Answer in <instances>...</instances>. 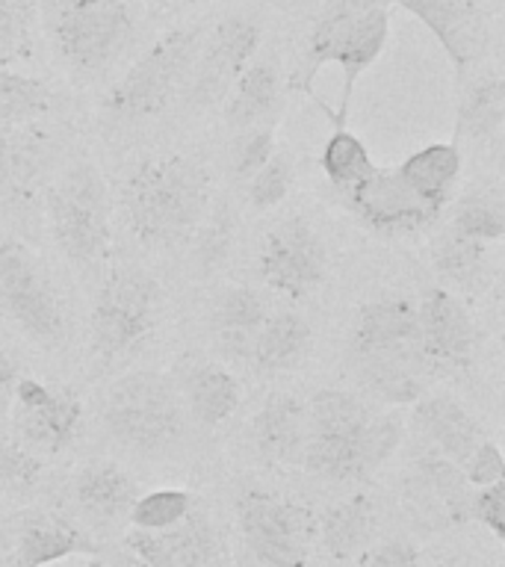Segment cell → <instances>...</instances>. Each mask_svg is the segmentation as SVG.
<instances>
[{
	"label": "cell",
	"mask_w": 505,
	"mask_h": 567,
	"mask_svg": "<svg viewBox=\"0 0 505 567\" xmlns=\"http://www.w3.org/2000/svg\"><path fill=\"white\" fill-rule=\"evenodd\" d=\"M441 44L452 69L467 78L491 51V24L478 0H393Z\"/></svg>",
	"instance_id": "obj_15"
},
{
	"label": "cell",
	"mask_w": 505,
	"mask_h": 567,
	"mask_svg": "<svg viewBox=\"0 0 505 567\" xmlns=\"http://www.w3.org/2000/svg\"><path fill=\"white\" fill-rule=\"evenodd\" d=\"M234 234H237V216L230 210L228 202H213L202 225L195 228V255L198 264L213 269L228 257L230 246H234Z\"/></svg>",
	"instance_id": "obj_40"
},
{
	"label": "cell",
	"mask_w": 505,
	"mask_h": 567,
	"mask_svg": "<svg viewBox=\"0 0 505 567\" xmlns=\"http://www.w3.org/2000/svg\"><path fill=\"white\" fill-rule=\"evenodd\" d=\"M210 204V172L184 154L145 159L122 186L124 221L148 248H172L193 239Z\"/></svg>",
	"instance_id": "obj_2"
},
{
	"label": "cell",
	"mask_w": 505,
	"mask_h": 567,
	"mask_svg": "<svg viewBox=\"0 0 505 567\" xmlns=\"http://www.w3.org/2000/svg\"><path fill=\"white\" fill-rule=\"evenodd\" d=\"M204 27H172L133 60L104 97V110L118 122H148L181 101L193 71Z\"/></svg>",
	"instance_id": "obj_4"
},
{
	"label": "cell",
	"mask_w": 505,
	"mask_h": 567,
	"mask_svg": "<svg viewBox=\"0 0 505 567\" xmlns=\"http://www.w3.org/2000/svg\"><path fill=\"white\" fill-rule=\"evenodd\" d=\"M402 420L396 414H375L358 432L343 437H308L301 470L322 482H361L372 476L402 443Z\"/></svg>",
	"instance_id": "obj_14"
},
{
	"label": "cell",
	"mask_w": 505,
	"mask_h": 567,
	"mask_svg": "<svg viewBox=\"0 0 505 567\" xmlns=\"http://www.w3.org/2000/svg\"><path fill=\"white\" fill-rule=\"evenodd\" d=\"M53 243L78 266H97L110 255V189L95 163L74 159L44 193Z\"/></svg>",
	"instance_id": "obj_5"
},
{
	"label": "cell",
	"mask_w": 505,
	"mask_h": 567,
	"mask_svg": "<svg viewBox=\"0 0 505 567\" xmlns=\"http://www.w3.org/2000/svg\"><path fill=\"white\" fill-rule=\"evenodd\" d=\"M408 503L429 523H467L473 485L458 464L441 452L425 450L414 458V473L408 478Z\"/></svg>",
	"instance_id": "obj_19"
},
{
	"label": "cell",
	"mask_w": 505,
	"mask_h": 567,
	"mask_svg": "<svg viewBox=\"0 0 505 567\" xmlns=\"http://www.w3.org/2000/svg\"><path fill=\"white\" fill-rule=\"evenodd\" d=\"M470 520H478L496 540H505V482L473 491Z\"/></svg>",
	"instance_id": "obj_43"
},
{
	"label": "cell",
	"mask_w": 505,
	"mask_h": 567,
	"mask_svg": "<svg viewBox=\"0 0 505 567\" xmlns=\"http://www.w3.org/2000/svg\"><path fill=\"white\" fill-rule=\"evenodd\" d=\"M450 228L461 230L485 246H496L505 239V204L496 189H473L452 204Z\"/></svg>",
	"instance_id": "obj_36"
},
{
	"label": "cell",
	"mask_w": 505,
	"mask_h": 567,
	"mask_svg": "<svg viewBox=\"0 0 505 567\" xmlns=\"http://www.w3.org/2000/svg\"><path fill=\"white\" fill-rule=\"evenodd\" d=\"M237 520L246 544L266 567H308L317 544V514L310 508L266 491H243Z\"/></svg>",
	"instance_id": "obj_10"
},
{
	"label": "cell",
	"mask_w": 505,
	"mask_h": 567,
	"mask_svg": "<svg viewBox=\"0 0 505 567\" xmlns=\"http://www.w3.org/2000/svg\"><path fill=\"white\" fill-rule=\"evenodd\" d=\"M269 317V301L248 284H234L221 290L210 310V337L216 352L234 367H248L257 334Z\"/></svg>",
	"instance_id": "obj_21"
},
{
	"label": "cell",
	"mask_w": 505,
	"mask_h": 567,
	"mask_svg": "<svg viewBox=\"0 0 505 567\" xmlns=\"http://www.w3.org/2000/svg\"><path fill=\"white\" fill-rule=\"evenodd\" d=\"M328 251L319 230L301 216L278 221L257 251V278L266 290L290 301H305L322 287Z\"/></svg>",
	"instance_id": "obj_11"
},
{
	"label": "cell",
	"mask_w": 505,
	"mask_h": 567,
	"mask_svg": "<svg viewBox=\"0 0 505 567\" xmlns=\"http://www.w3.org/2000/svg\"><path fill=\"white\" fill-rule=\"evenodd\" d=\"M284 89H287V80H284L278 53L260 48L237 83L230 86L228 97L221 101V115L234 131H243L251 124H275V115L281 113Z\"/></svg>",
	"instance_id": "obj_22"
},
{
	"label": "cell",
	"mask_w": 505,
	"mask_h": 567,
	"mask_svg": "<svg viewBox=\"0 0 505 567\" xmlns=\"http://www.w3.org/2000/svg\"><path fill=\"white\" fill-rule=\"evenodd\" d=\"M305 411H308V437H343L358 432L379 414L367 399L337 388L317 390L305 402Z\"/></svg>",
	"instance_id": "obj_33"
},
{
	"label": "cell",
	"mask_w": 505,
	"mask_h": 567,
	"mask_svg": "<svg viewBox=\"0 0 505 567\" xmlns=\"http://www.w3.org/2000/svg\"><path fill=\"white\" fill-rule=\"evenodd\" d=\"M343 202L363 228L381 237H411L441 219V210L420 202L393 168L375 166L370 177L343 195Z\"/></svg>",
	"instance_id": "obj_16"
},
{
	"label": "cell",
	"mask_w": 505,
	"mask_h": 567,
	"mask_svg": "<svg viewBox=\"0 0 505 567\" xmlns=\"http://www.w3.org/2000/svg\"><path fill=\"white\" fill-rule=\"evenodd\" d=\"M7 420L12 437L33 455H60L83 429V402L74 390L48 384L39 375H21Z\"/></svg>",
	"instance_id": "obj_12"
},
{
	"label": "cell",
	"mask_w": 505,
	"mask_h": 567,
	"mask_svg": "<svg viewBox=\"0 0 505 567\" xmlns=\"http://www.w3.org/2000/svg\"><path fill=\"white\" fill-rule=\"evenodd\" d=\"M429 567H467V565H461V561H437V565H429Z\"/></svg>",
	"instance_id": "obj_49"
},
{
	"label": "cell",
	"mask_w": 505,
	"mask_h": 567,
	"mask_svg": "<svg viewBox=\"0 0 505 567\" xmlns=\"http://www.w3.org/2000/svg\"><path fill=\"white\" fill-rule=\"evenodd\" d=\"M505 124V80L499 71H476L464 83L455 118V142L496 145Z\"/></svg>",
	"instance_id": "obj_29"
},
{
	"label": "cell",
	"mask_w": 505,
	"mask_h": 567,
	"mask_svg": "<svg viewBox=\"0 0 505 567\" xmlns=\"http://www.w3.org/2000/svg\"><path fill=\"white\" fill-rule=\"evenodd\" d=\"M101 420L122 446L154 455L181 441L184 402L166 375L148 370L127 372L106 388Z\"/></svg>",
	"instance_id": "obj_6"
},
{
	"label": "cell",
	"mask_w": 505,
	"mask_h": 567,
	"mask_svg": "<svg viewBox=\"0 0 505 567\" xmlns=\"http://www.w3.org/2000/svg\"><path fill=\"white\" fill-rule=\"evenodd\" d=\"M9 547H12V538H9V520L0 517V567H9Z\"/></svg>",
	"instance_id": "obj_47"
},
{
	"label": "cell",
	"mask_w": 505,
	"mask_h": 567,
	"mask_svg": "<svg viewBox=\"0 0 505 567\" xmlns=\"http://www.w3.org/2000/svg\"><path fill=\"white\" fill-rule=\"evenodd\" d=\"M39 21L35 0H0V65L30 60Z\"/></svg>",
	"instance_id": "obj_37"
},
{
	"label": "cell",
	"mask_w": 505,
	"mask_h": 567,
	"mask_svg": "<svg viewBox=\"0 0 505 567\" xmlns=\"http://www.w3.org/2000/svg\"><path fill=\"white\" fill-rule=\"evenodd\" d=\"M255 446L275 467H301L305 446H308V411L305 402L290 393H275L257 411Z\"/></svg>",
	"instance_id": "obj_27"
},
{
	"label": "cell",
	"mask_w": 505,
	"mask_h": 567,
	"mask_svg": "<svg viewBox=\"0 0 505 567\" xmlns=\"http://www.w3.org/2000/svg\"><path fill=\"white\" fill-rule=\"evenodd\" d=\"M181 402L204 429L228 423L243 405V381L216 361H186L177 379Z\"/></svg>",
	"instance_id": "obj_25"
},
{
	"label": "cell",
	"mask_w": 505,
	"mask_h": 567,
	"mask_svg": "<svg viewBox=\"0 0 505 567\" xmlns=\"http://www.w3.org/2000/svg\"><path fill=\"white\" fill-rule=\"evenodd\" d=\"M310 340H313V331L299 310H269L257 334L248 370L257 375H281V372L296 370L308 354Z\"/></svg>",
	"instance_id": "obj_31"
},
{
	"label": "cell",
	"mask_w": 505,
	"mask_h": 567,
	"mask_svg": "<svg viewBox=\"0 0 505 567\" xmlns=\"http://www.w3.org/2000/svg\"><path fill=\"white\" fill-rule=\"evenodd\" d=\"M18 379H21L18 363L12 361L7 352H0V425L7 423L9 408H12V396H16Z\"/></svg>",
	"instance_id": "obj_46"
},
{
	"label": "cell",
	"mask_w": 505,
	"mask_h": 567,
	"mask_svg": "<svg viewBox=\"0 0 505 567\" xmlns=\"http://www.w3.org/2000/svg\"><path fill=\"white\" fill-rule=\"evenodd\" d=\"M361 567H423V561H420V553L408 540H388V544L372 547L363 556Z\"/></svg>",
	"instance_id": "obj_45"
},
{
	"label": "cell",
	"mask_w": 505,
	"mask_h": 567,
	"mask_svg": "<svg viewBox=\"0 0 505 567\" xmlns=\"http://www.w3.org/2000/svg\"><path fill=\"white\" fill-rule=\"evenodd\" d=\"M0 308L44 349L65 340V310L42 260L21 239H0Z\"/></svg>",
	"instance_id": "obj_9"
},
{
	"label": "cell",
	"mask_w": 505,
	"mask_h": 567,
	"mask_svg": "<svg viewBox=\"0 0 505 567\" xmlns=\"http://www.w3.org/2000/svg\"><path fill=\"white\" fill-rule=\"evenodd\" d=\"M461 473L467 478L473 487H485V485H496V482H503L505 478V458L503 450L496 446L494 441H482L473 450L464 464H461Z\"/></svg>",
	"instance_id": "obj_44"
},
{
	"label": "cell",
	"mask_w": 505,
	"mask_h": 567,
	"mask_svg": "<svg viewBox=\"0 0 505 567\" xmlns=\"http://www.w3.org/2000/svg\"><path fill=\"white\" fill-rule=\"evenodd\" d=\"M432 269L441 278V287L452 290L455 296L482 292L491 281L487 246L443 225L432 239Z\"/></svg>",
	"instance_id": "obj_30"
},
{
	"label": "cell",
	"mask_w": 505,
	"mask_h": 567,
	"mask_svg": "<svg viewBox=\"0 0 505 567\" xmlns=\"http://www.w3.org/2000/svg\"><path fill=\"white\" fill-rule=\"evenodd\" d=\"M275 124H251L237 131L230 142V175L237 184H246L257 168L275 154Z\"/></svg>",
	"instance_id": "obj_42"
},
{
	"label": "cell",
	"mask_w": 505,
	"mask_h": 567,
	"mask_svg": "<svg viewBox=\"0 0 505 567\" xmlns=\"http://www.w3.org/2000/svg\"><path fill=\"white\" fill-rule=\"evenodd\" d=\"M349 354L352 363L379 361V358L423 361L420 331H416V301L393 292L361 305L349 331Z\"/></svg>",
	"instance_id": "obj_17"
},
{
	"label": "cell",
	"mask_w": 505,
	"mask_h": 567,
	"mask_svg": "<svg viewBox=\"0 0 505 567\" xmlns=\"http://www.w3.org/2000/svg\"><path fill=\"white\" fill-rule=\"evenodd\" d=\"M115 567H148V565H142V561H140V558H122V561H118V565H115Z\"/></svg>",
	"instance_id": "obj_48"
},
{
	"label": "cell",
	"mask_w": 505,
	"mask_h": 567,
	"mask_svg": "<svg viewBox=\"0 0 505 567\" xmlns=\"http://www.w3.org/2000/svg\"><path fill=\"white\" fill-rule=\"evenodd\" d=\"M390 39V3L388 0H328L310 27L296 69L287 78V89L313 97L317 74L326 65L340 69V104L328 110L334 127H346L354 86L363 71L375 65Z\"/></svg>",
	"instance_id": "obj_1"
},
{
	"label": "cell",
	"mask_w": 505,
	"mask_h": 567,
	"mask_svg": "<svg viewBox=\"0 0 505 567\" xmlns=\"http://www.w3.org/2000/svg\"><path fill=\"white\" fill-rule=\"evenodd\" d=\"M71 496L78 512L95 526H115L127 520L140 485L136 478L113 461H89L74 473L71 482Z\"/></svg>",
	"instance_id": "obj_23"
},
{
	"label": "cell",
	"mask_w": 505,
	"mask_h": 567,
	"mask_svg": "<svg viewBox=\"0 0 505 567\" xmlns=\"http://www.w3.org/2000/svg\"><path fill=\"white\" fill-rule=\"evenodd\" d=\"M189 514H193V494L181 487H159L136 496L127 520L133 523V529H168Z\"/></svg>",
	"instance_id": "obj_39"
},
{
	"label": "cell",
	"mask_w": 505,
	"mask_h": 567,
	"mask_svg": "<svg viewBox=\"0 0 505 567\" xmlns=\"http://www.w3.org/2000/svg\"><path fill=\"white\" fill-rule=\"evenodd\" d=\"M292 184H296V168H292V157L287 151H278L269 159H266L264 166L257 168L255 175L248 177L246 184V198L248 207L257 213L275 210L278 204L290 195Z\"/></svg>",
	"instance_id": "obj_38"
},
{
	"label": "cell",
	"mask_w": 505,
	"mask_h": 567,
	"mask_svg": "<svg viewBox=\"0 0 505 567\" xmlns=\"http://www.w3.org/2000/svg\"><path fill=\"white\" fill-rule=\"evenodd\" d=\"M375 520H379V512H375L372 496H349L343 503L328 505L326 512L319 514L317 538L328 556L346 561L367 547V540L375 532Z\"/></svg>",
	"instance_id": "obj_32"
},
{
	"label": "cell",
	"mask_w": 505,
	"mask_h": 567,
	"mask_svg": "<svg viewBox=\"0 0 505 567\" xmlns=\"http://www.w3.org/2000/svg\"><path fill=\"white\" fill-rule=\"evenodd\" d=\"M416 301L420 354L432 379H464L476 363V326L464 299L446 287H429Z\"/></svg>",
	"instance_id": "obj_13"
},
{
	"label": "cell",
	"mask_w": 505,
	"mask_h": 567,
	"mask_svg": "<svg viewBox=\"0 0 505 567\" xmlns=\"http://www.w3.org/2000/svg\"><path fill=\"white\" fill-rule=\"evenodd\" d=\"M35 7L53 56L80 80L104 78L136 42L127 0H35Z\"/></svg>",
	"instance_id": "obj_3"
},
{
	"label": "cell",
	"mask_w": 505,
	"mask_h": 567,
	"mask_svg": "<svg viewBox=\"0 0 505 567\" xmlns=\"http://www.w3.org/2000/svg\"><path fill=\"white\" fill-rule=\"evenodd\" d=\"M51 157L53 142L39 122L0 124V198H27L51 166Z\"/></svg>",
	"instance_id": "obj_24"
},
{
	"label": "cell",
	"mask_w": 505,
	"mask_h": 567,
	"mask_svg": "<svg viewBox=\"0 0 505 567\" xmlns=\"http://www.w3.org/2000/svg\"><path fill=\"white\" fill-rule=\"evenodd\" d=\"M461 166H464V154L458 142H429L414 154H408L393 172L420 202L432 204L434 210L443 213L455 198Z\"/></svg>",
	"instance_id": "obj_28"
},
{
	"label": "cell",
	"mask_w": 505,
	"mask_h": 567,
	"mask_svg": "<svg viewBox=\"0 0 505 567\" xmlns=\"http://www.w3.org/2000/svg\"><path fill=\"white\" fill-rule=\"evenodd\" d=\"M9 567H48L80 553H95V544L78 523L53 512H24L9 520Z\"/></svg>",
	"instance_id": "obj_18"
},
{
	"label": "cell",
	"mask_w": 505,
	"mask_h": 567,
	"mask_svg": "<svg viewBox=\"0 0 505 567\" xmlns=\"http://www.w3.org/2000/svg\"><path fill=\"white\" fill-rule=\"evenodd\" d=\"M56 92L48 80L0 65V124H33L51 113Z\"/></svg>",
	"instance_id": "obj_34"
},
{
	"label": "cell",
	"mask_w": 505,
	"mask_h": 567,
	"mask_svg": "<svg viewBox=\"0 0 505 567\" xmlns=\"http://www.w3.org/2000/svg\"><path fill=\"white\" fill-rule=\"evenodd\" d=\"M411 420H414L416 432L429 441V446L458 467L473 455L478 443L485 441V432L476 423V416L450 396L423 393L414 402Z\"/></svg>",
	"instance_id": "obj_26"
},
{
	"label": "cell",
	"mask_w": 505,
	"mask_h": 567,
	"mask_svg": "<svg viewBox=\"0 0 505 567\" xmlns=\"http://www.w3.org/2000/svg\"><path fill=\"white\" fill-rule=\"evenodd\" d=\"M124 544L148 567H207L219 549L216 532L202 514H189L168 529H131Z\"/></svg>",
	"instance_id": "obj_20"
},
{
	"label": "cell",
	"mask_w": 505,
	"mask_h": 567,
	"mask_svg": "<svg viewBox=\"0 0 505 567\" xmlns=\"http://www.w3.org/2000/svg\"><path fill=\"white\" fill-rule=\"evenodd\" d=\"M264 48V24L251 12H230L219 18L210 30H204L193 71L181 92L186 110L207 113L221 106L230 86Z\"/></svg>",
	"instance_id": "obj_8"
},
{
	"label": "cell",
	"mask_w": 505,
	"mask_h": 567,
	"mask_svg": "<svg viewBox=\"0 0 505 567\" xmlns=\"http://www.w3.org/2000/svg\"><path fill=\"white\" fill-rule=\"evenodd\" d=\"M322 172H326L328 184L334 186L337 193L346 195L349 189L361 184L363 177H370L375 168L370 148L363 145L361 136H354L349 127H334L328 136L326 148L319 154Z\"/></svg>",
	"instance_id": "obj_35"
},
{
	"label": "cell",
	"mask_w": 505,
	"mask_h": 567,
	"mask_svg": "<svg viewBox=\"0 0 505 567\" xmlns=\"http://www.w3.org/2000/svg\"><path fill=\"white\" fill-rule=\"evenodd\" d=\"M42 458L21 446L12 434L0 425V496L27 494L42 478Z\"/></svg>",
	"instance_id": "obj_41"
},
{
	"label": "cell",
	"mask_w": 505,
	"mask_h": 567,
	"mask_svg": "<svg viewBox=\"0 0 505 567\" xmlns=\"http://www.w3.org/2000/svg\"><path fill=\"white\" fill-rule=\"evenodd\" d=\"M163 305L159 284L136 266H115L97 290L89 317V358L97 370L113 367L154 331Z\"/></svg>",
	"instance_id": "obj_7"
}]
</instances>
